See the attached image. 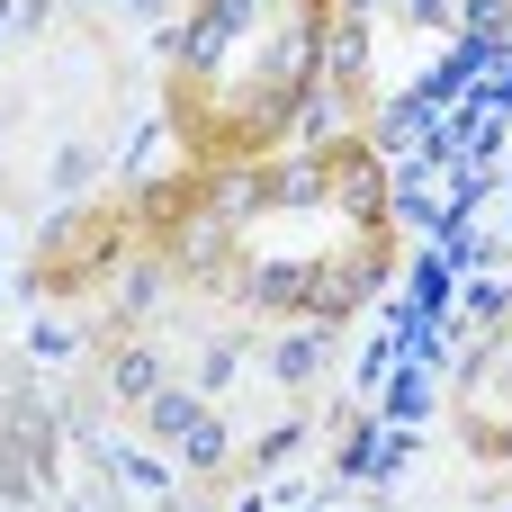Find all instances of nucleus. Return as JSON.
I'll return each instance as SVG.
<instances>
[{
  "mask_svg": "<svg viewBox=\"0 0 512 512\" xmlns=\"http://www.w3.org/2000/svg\"><path fill=\"white\" fill-rule=\"evenodd\" d=\"M450 18H459V27H468V36H477V27H504V18H512V0H459V9H450Z\"/></svg>",
  "mask_w": 512,
  "mask_h": 512,
  "instance_id": "nucleus-9",
  "label": "nucleus"
},
{
  "mask_svg": "<svg viewBox=\"0 0 512 512\" xmlns=\"http://www.w3.org/2000/svg\"><path fill=\"white\" fill-rule=\"evenodd\" d=\"M27 342H36V360H63V351H72V333H63V324H36Z\"/></svg>",
  "mask_w": 512,
  "mask_h": 512,
  "instance_id": "nucleus-13",
  "label": "nucleus"
},
{
  "mask_svg": "<svg viewBox=\"0 0 512 512\" xmlns=\"http://www.w3.org/2000/svg\"><path fill=\"white\" fill-rule=\"evenodd\" d=\"M108 387H117V396H135V405H144V396H153V387H162V360H153V351H117V360H108Z\"/></svg>",
  "mask_w": 512,
  "mask_h": 512,
  "instance_id": "nucleus-4",
  "label": "nucleus"
},
{
  "mask_svg": "<svg viewBox=\"0 0 512 512\" xmlns=\"http://www.w3.org/2000/svg\"><path fill=\"white\" fill-rule=\"evenodd\" d=\"M90 162H99V153H90V144H72V153H63V171H54V189H81V180H90Z\"/></svg>",
  "mask_w": 512,
  "mask_h": 512,
  "instance_id": "nucleus-12",
  "label": "nucleus"
},
{
  "mask_svg": "<svg viewBox=\"0 0 512 512\" xmlns=\"http://www.w3.org/2000/svg\"><path fill=\"white\" fill-rule=\"evenodd\" d=\"M144 414H153V432H162V441H180V432L207 414V396H189V387H153V396H144Z\"/></svg>",
  "mask_w": 512,
  "mask_h": 512,
  "instance_id": "nucleus-3",
  "label": "nucleus"
},
{
  "mask_svg": "<svg viewBox=\"0 0 512 512\" xmlns=\"http://www.w3.org/2000/svg\"><path fill=\"white\" fill-rule=\"evenodd\" d=\"M333 117H342V108H333V90H306V99H297V126H306L315 144L333 135Z\"/></svg>",
  "mask_w": 512,
  "mask_h": 512,
  "instance_id": "nucleus-8",
  "label": "nucleus"
},
{
  "mask_svg": "<svg viewBox=\"0 0 512 512\" xmlns=\"http://www.w3.org/2000/svg\"><path fill=\"white\" fill-rule=\"evenodd\" d=\"M387 414L414 423V414H423V378H396V387H387Z\"/></svg>",
  "mask_w": 512,
  "mask_h": 512,
  "instance_id": "nucleus-11",
  "label": "nucleus"
},
{
  "mask_svg": "<svg viewBox=\"0 0 512 512\" xmlns=\"http://www.w3.org/2000/svg\"><path fill=\"white\" fill-rule=\"evenodd\" d=\"M387 144H414V135H432V99H387V126H378Z\"/></svg>",
  "mask_w": 512,
  "mask_h": 512,
  "instance_id": "nucleus-5",
  "label": "nucleus"
},
{
  "mask_svg": "<svg viewBox=\"0 0 512 512\" xmlns=\"http://www.w3.org/2000/svg\"><path fill=\"white\" fill-rule=\"evenodd\" d=\"M180 450H189V468H216V459H225V423H216V414H198V423L180 432Z\"/></svg>",
  "mask_w": 512,
  "mask_h": 512,
  "instance_id": "nucleus-7",
  "label": "nucleus"
},
{
  "mask_svg": "<svg viewBox=\"0 0 512 512\" xmlns=\"http://www.w3.org/2000/svg\"><path fill=\"white\" fill-rule=\"evenodd\" d=\"M378 288V261H342V270H306V306L315 315H351Z\"/></svg>",
  "mask_w": 512,
  "mask_h": 512,
  "instance_id": "nucleus-1",
  "label": "nucleus"
},
{
  "mask_svg": "<svg viewBox=\"0 0 512 512\" xmlns=\"http://www.w3.org/2000/svg\"><path fill=\"white\" fill-rule=\"evenodd\" d=\"M324 351H333V333H297V342L279 351V378H315V369H324Z\"/></svg>",
  "mask_w": 512,
  "mask_h": 512,
  "instance_id": "nucleus-6",
  "label": "nucleus"
},
{
  "mask_svg": "<svg viewBox=\"0 0 512 512\" xmlns=\"http://www.w3.org/2000/svg\"><path fill=\"white\" fill-rule=\"evenodd\" d=\"M243 297H252V306H297V297H306V261H261V270L243 279Z\"/></svg>",
  "mask_w": 512,
  "mask_h": 512,
  "instance_id": "nucleus-2",
  "label": "nucleus"
},
{
  "mask_svg": "<svg viewBox=\"0 0 512 512\" xmlns=\"http://www.w3.org/2000/svg\"><path fill=\"white\" fill-rule=\"evenodd\" d=\"M360 63H369V36H360V27H342V36H333V72H342V81H351V72H360Z\"/></svg>",
  "mask_w": 512,
  "mask_h": 512,
  "instance_id": "nucleus-10",
  "label": "nucleus"
}]
</instances>
